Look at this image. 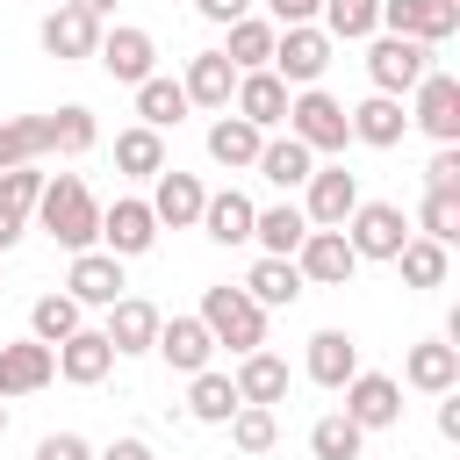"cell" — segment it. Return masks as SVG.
<instances>
[{"mask_svg":"<svg viewBox=\"0 0 460 460\" xmlns=\"http://www.w3.org/2000/svg\"><path fill=\"white\" fill-rule=\"evenodd\" d=\"M65 252H86V244H101V201L86 194V180H72V172H58V180H43V194H36V208H29Z\"/></svg>","mask_w":460,"mask_h":460,"instance_id":"6da1fadb","label":"cell"},{"mask_svg":"<svg viewBox=\"0 0 460 460\" xmlns=\"http://www.w3.org/2000/svg\"><path fill=\"white\" fill-rule=\"evenodd\" d=\"M201 323H208V338L230 345V352H259V345H266V309H259L244 288H208V295H201Z\"/></svg>","mask_w":460,"mask_h":460,"instance_id":"7a4b0ae2","label":"cell"},{"mask_svg":"<svg viewBox=\"0 0 460 460\" xmlns=\"http://www.w3.org/2000/svg\"><path fill=\"white\" fill-rule=\"evenodd\" d=\"M288 137H302L309 151H345L352 122H345V108L323 86H302V93H288Z\"/></svg>","mask_w":460,"mask_h":460,"instance_id":"3957f363","label":"cell"},{"mask_svg":"<svg viewBox=\"0 0 460 460\" xmlns=\"http://www.w3.org/2000/svg\"><path fill=\"white\" fill-rule=\"evenodd\" d=\"M323 65H331V36H323V29H309V22L273 29V65H266L273 79H288V86H316Z\"/></svg>","mask_w":460,"mask_h":460,"instance_id":"277c9868","label":"cell"},{"mask_svg":"<svg viewBox=\"0 0 460 460\" xmlns=\"http://www.w3.org/2000/svg\"><path fill=\"white\" fill-rule=\"evenodd\" d=\"M424 72H431V43H417V36H374V50H367L374 93H410Z\"/></svg>","mask_w":460,"mask_h":460,"instance_id":"5b68a950","label":"cell"},{"mask_svg":"<svg viewBox=\"0 0 460 460\" xmlns=\"http://www.w3.org/2000/svg\"><path fill=\"white\" fill-rule=\"evenodd\" d=\"M374 29L388 36H417V43H446L460 29V0H381Z\"/></svg>","mask_w":460,"mask_h":460,"instance_id":"8992f818","label":"cell"},{"mask_svg":"<svg viewBox=\"0 0 460 460\" xmlns=\"http://www.w3.org/2000/svg\"><path fill=\"white\" fill-rule=\"evenodd\" d=\"M402 237H410V223H402L395 201H359V208L345 216V244H352L359 259H395Z\"/></svg>","mask_w":460,"mask_h":460,"instance_id":"52a82bcc","label":"cell"},{"mask_svg":"<svg viewBox=\"0 0 460 460\" xmlns=\"http://www.w3.org/2000/svg\"><path fill=\"white\" fill-rule=\"evenodd\" d=\"M302 187H309V208H302L309 230H345V216L359 208V172H345V165H316Z\"/></svg>","mask_w":460,"mask_h":460,"instance_id":"ba28073f","label":"cell"},{"mask_svg":"<svg viewBox=\"0 0 460 460\" xmlns=\"http://www.w3.org/2000/svg\"><path fill=\"white\" fill-rule=\"evenodd\" d=\"M410 93H417V108H410V122H417L424 137H438V144H453V137H460V79H453V72H424V79H417Z\"/></svg>","mask_w":460,"mask_h":460,"instance_id":"9c48e42d","label":"cell"},{"mask_svg":"<svg viewBox=\"0 0 460 460\" xmlns=\"http://www.w3.org/2000/svg\"><path fill=\"white\" fill-rule=\"evenodd\" d=\"M295 266H302V280H316V288H345V280L359 273V252L345 244V230H309V237L295 244Z\"/></svg>","mask_w":460,"mask_h":460,"instance_id":"30bf717a","label":"cell"},{"mask_svg":"<svg viewBox=\"0 0 460 460\" xmlns=\"http://www.w3.org/2000/svg\"><path fill=\"white\" fill-rule=\"evenodd\" d=\"M122 288H129V280H122V259H115V252H93V244H86V252H72L65 295H72L79 309H108Z\"/></svg>","mask_w":460,"mask_h":460,"instance_id":"8fae6325","label":"cell"},{"mask_svg":"<svg viewBox=\"0 0 460 460\" xmlns=\"http://www.w3.org/2000/svg\"><path fill=\"white\" fill-rule=\"evenodd\" d=\"M101 72L108 79H122V86H137V79H151V65H158V43H151V29H101Z\"/></svg>","mask_w":460,"mask_h":460,"instance_id":"7c38bea8","label":"cell"},{"mask_svg":"<svg viewBox=\"0 0 460 460\" xmlns=\"http://www.w3.org/2000/svg\"><path fill=\"white\" fill-rule=\"evenodd\" d=\"M151 244H158V216H151V201H115V208H101V252L137 259V252H151Z\"/></svg>","mask_w":460,"mask_h":460,"instance_id":"4fadbf2b","label":"cell"},{"mask_svg":"<svg viewBox=\"0 0 460 460\" xmlns=\"http://www.w3.org/2000/svg\"><path fill=\"white\" fill-rule=\"evenodd\" d=\"M345 417H352L359 431H381V424L402 417V388H395L388 374H367V367H359V374L345 381Z\"/></svg>","mask_w":460,"mask_h":460,"instance_id":"5bb4252c","label":"cell"},{"mask_svg":"<svg viewBox=\"0 0 460 460\" xmlns=\"http://www.w3.org/2000/svg\"><path fill=\"white\" fill-rule=\"evenodd\" d=\"M50 374H58V345H43V338L0 345V395H36Z\"/></svg>","mask_w":460,"mask_h":460,"instance_id":"9a60e30c","label":"cell"},{"mask_svg":"<svg viewBox=\"0 0 460 460\" xmlns=\"http://www.w3.org/2000/svg\"><path fill=\"white\" fill-rule=\"evenodd\" d=\"M230 101H237V115H244L252 129H280V122H288V79H273L266 65H259V72H237V93H230Z\"/></svg>","mask_w":460,"mask_h":460,"instance_id":"2e32d148","label":"cell"},{"mask_svg":"<svg viewBox=\"0 0 460 460\" xmlns=\"http://www.w3.org/2000/svg\"><path fill=\"white\" fill-rule=\"evenodd\" d=\"M158 323H165V316H158L144 295H115V302H108V331H101V338H108V345H115V359H122V352H151Z\"/></svg>","mask_w":460,"mask_h":460,"instance_id":"e0dca14e","label":"cell"},{"mask_svg":"<svg viewBox=\"0 0 460 460\" xmlns=\"http://www.w3.org/2000/svg\"><path fill=\"white\" fill-rule=\"evenodd\" d=\"M151 352H165V367H172V374H201V367H208V352H216V338H208V323H201V316H172V323H158Z\"/></svg>","mask_w":460,"mask_h":460,"instance_id":"ac0fdd59","label":"cell"},{"mask_svg":"<svg viewBox=\"0 0 460 460\" xmlns=\"http://www.w3.org/2000/svg\"><path fill=\"white\" fill-rule=\"evenodd\" d=\"M345 122H352V137H359V144H374V151H395V144H402V129H410L402 93H367Z\"/></svg>","mask_w":460,"mask_h":460,"instance_id":"d6986e66","label":"cell"},{"mask_svg":"<svg viewBox=\"0 0 460 460\" xmlns=\"http://www.w3.org/2000/svg\"><path fill=\"white\" fill-rule=\"evenodd\" d=\"M402 381H410V388H424V395H446V388H460V345H446V338H424V345H410V359H402Z\"/></svg>","mask_w":460,"mask_h":460,"instance_id":"ffe728a7","label":"cell"},{"mask_svg":"<svg viewBox=\"0 0 460 460\" xmlns=\"http://www.w3.org/2000/svg\"><path fill=\"white\" fill-rule=\"evenodd\" d=\"M43 50H50L58 65L93 58V50H101V22H93V14H79V7H58V14H43Z\"/></svg>","mask_w":460,"mask_h":460,"instance_id":"44dd1931","label":"cell"},{"mask_svg":"<svg viewBox=\"0 0 460 460\" xmlns=\"http://www.w3.org/2000/svg\"><path fill=\"white\" fill-rule=\"evenodd\" d=\"M187 108H230V93H237V65L223 58V50H201V58H187Z\"/></svg>","mask_w":460,"mask_h":460,"instance_id":"7402d4cb","label":"cell"},{"mask_svg":"<svg viewBox=\"0 0 460 460\" xmlns=\"http://www.w3.org/2000/svg\"><path fill=\"white\" fill-rule=\"evenodd\" d=\"M108 367H115V345H108L101 331H86V323H79V331H72V338L58 345V374H65L72 388H93V381H101Z\"/></svg>","mask_w":460,"mask_h":460,"instance_id":"603a6c76","label":"cell"},{"mask_svg":"<svg viewBox=\"0 0 460 460\" xmlns=\"http://www.w3.org/2000/svg\"><path fill=\"white\" fill-rule=\"evenodd\" d=\"M201 201H208V187H201L194 172H158V187H151V216L172 223V230L201 223Z\"/></svg>","mask_w":460,"mask_h":460,"instance_id":"cb8c5ba5","label":"cell"},{"mask_svg":"<svg viewBox=\"0 0 460 460\" xmlns=\"http://www.w3.org/2000/svg\"><path fill=\"white\" fill-rule=\"evenodd\" d=\"M230 381H237V402H266V410H273V402L288 395V359H273L266 345H259V352H237V374H230Z\"/></svg>","mask_w":460,"mask_h":460,"instance_id":"d4e9b609","label":"cell"},{"mask_svg":"<svg viewBox=\"0 0 460 460\" xmlns=\"http://www.w3.org/2000/svg\"><path fill=\"white\" fill-rule=\"evenodd\" d=\"M352 374H359V345L345 331H316L309 338V381L316 388H345Z\"/></svg>","mask_w":460,"mask_h":460,"instance_id":"484cf974","label":"cell"},{"mask_svg":"<svg viewBox=\"0 0 460 460\" xmlns=\"http://www.w3.org/2000/svg\"><path fill=\"white\" fill-rule=\"evenodd\" d=\"M252 165H259V172H266V180H273V187H302V180H309V172H316V151H309V144H302V137H266V144H259V158H252Z\"/></svg>","mask_w":460,"mask_h":460,"instance_id":"4316f807","label":"cell"},{"mask_svg":"<svg viewBox=\"0 0 460 460\" xmlns=\"http://www.w3.org/2000/svg\"><path fill=\"white\" fill-rule=\"evenodd\" d=\"M302 288H309V280H302V266H295V259H259V266L244 273V295H252L259 309H288Z\"/></svg>","mask_w":460,"mask_h":460,"instance_id":"83f0119b","label":"cell"},{"mask_svg":"<svg viewBox=\"0 0 460 460\" xmlns=\"http://www.w3.org/2000/svg\"><path fill=\"white\" fill-rule=\"evenodd\" d=\"M115 165H122L129 180H158V172H165V129H151V122L122 129V137H115Z\"/></svg>","mask_w":460,"mask_h":460,"instance_id":"f1b7e54d","label":"cell"},{"mask_svg":"<svg viewBox=\"0 0 460 460\" xmlns=\"http://www.w3.org/2000/svg\"><path fill=\"white\" fill-rule=\"evenodd\" d=\"M252 216H259V208H252L237 187H223V194L201 201V230H208L216 244H244V237H252Z\"/></svg>","mask_w":460,"mask_h":460,"instance_id":"f546056e","label":"cell"},{"mask_svg":"<svg viewBox=\"0 0 460 460\" xmlns=\"http://www.w3.org/2000/svg\"><path fill=\"white\" fill-rule=\"evenodd\" d=\"M252 237L266 244V259H295V244L309 237V216H302L295 201H280V208H259V216H252Z\"/></svg>","mask_w":460,"mask_h":460,"instance_id":"4dcf8cb0","label":"cell"},{"mask_svg":"<svg viewBox=\"0 0 460 460\" xmlns=\"http://www.w3.org/2000/svg\"><path fill=\"white\" fill-rule=\"evenodd\" d=\"M259 144H266V129H252V122H244V115H230V108H223V122L208 129V158H216V165H230V172H237V165H252V158H259Z\"/></svg>","mask_w":460,"mask_h":460,"instance_id":"1f68e13d","label":"cell"},{"mask_svg":"<svg viewBox=\"0 0 460 460\" xmlns=\"http://www.w3.org/2000/svg\"><path fill=\"white\" fill-rule=\"evenodd\" d=\"M50 151V115H14V122H0V172L7 165H36Z\"/></svg>","mask_w":460,"mask_h":460,"instance_id":"d6a6232c","label":"cell"},{"mask_svg":"<svg viewBox=\"0 0 460 460\" xmlns=\"http://www.w3.org/2000/svg\"><path fill=\"white\" fill-rule=\"evenodd\" d=\"M395 266H402V280H410V288H446V273H453V252H446V244H431V237H402Z\"/></svg>","mask_w":460,"mask_h":460,"instance_id":"836d02e7","label":"cell"},{"mask_svg":"<svg viewBox=\"0 0 460 460\" xmlns=\"http://www.w3.org/2000/svg\"><path fill=\"white\" fill-rule=\"evenodd\" d=\"M137 115H144L151 129H172V122L187 115V86H180V79H158V72L137 79Z\"/></svg>","mask_w":460,"mask_h":460,"instance_id":"e575fe53","label":"cell"},{"mask_svg":"<svg viewBox=\"0 0 460 460\" xmlns=\"http://www.w3.org/2000/svg\"><path fill=\"white\" fill-rule=\"evenodd\" d=\"M230 410H237V381H230V374H216V367H201V374H194V388H187V417L223 424Z\"/></svg>","mask_w":460,"mask_h":460,"instance_id":"d590c367","label":"cell"},{"mask_svg":"<svg viewBox=\"0 0 460 460\" xmlns=\"http://www.w3.org/2000/svg\"><path fill=\"white\" fill-rule=\"evenodd\" d=\"M223 424H230V446H237V453H273V438H280V417H273L266 402H237Z\"/></svg>","mask_w":460,"mask_h":460,"instance_id":"8d00e7d4","label":"cell"},{"mask_svg":"<svg viewBox=\"0 0 460 460\" xmlns=\"http://www.w3.org/2000/svg\"><path fill=\"white\" fill-rule=\"evenodd\" d=\"M359 438H367V431H359L345 410H331V417L309 424V453H316V460H359Z\"/></svg>","mask_w":460,"mask_h":460,"instance_id":"74e56055","label":"cell"},{"mask_svg":"<svg viewBox=\"0 0 460 460\" xmlns=\"http://www.w3.org/2000/svg\"><path fill=\"white\" fill-rule=\"evenodd\" d=\"M237 72H259V65H273V22H230V50H223Z\"/></svg>","mask_w":460,"mask_h":460,"instance_id":"f35d334b","label":"cell"},{"mask_svg":"<svg viewBox=\"0 0 460 460\" xmlns=\"http://www.w3.org/2000/svg\"><path fill=\"white\" fill-rule=\"evenodd\" d=\"M79 331V302L72 295H43L36 309H29V338H43V345H65Z\"/></svg>","mask_w":460,"mask_h":460,"instance_id":"ab89813d","label":"cell"},{"mask_svg":"<svg viewBox=\"0 0 460 460\" xmlns=\"http://www.w3.org/2000/svg\"><path fill=\"white\" fill-rule=\"evenodd\" d=\"M93 137H101V129H93V108H79V101H72V108H58V115H50V151L79 158V151H93Z\"/></svg>","mask_w":460,"mask_h":460,"instance_id":"60d3db41","label":"cell"},{"mask_svg":"<svg viewBox=\"0 0 460 460\" xmlns=\"http://www.w3.org/2000/svg\"><path fill=\"white\" fill-rule=\"evenodd\" d=\"M374 14H381V0H323V36H345V43H359V36H374Z\"/></svg>","mask_w":460,"mask_h":460,"instance_id":"b9f144b4","label":"cell"},{"mask_svg":"<svg viewBox=\"0 0 460 460\" xmlns=\"http://www.w3.org/2000/svg\"><path fill=\"white\" fill-rule=\"evenodd\" d=\"M417 223H424V237H431V244H453V237H460V194H424Z\"/></svg>","mask_w":460,"mask_h":460,"instance_id":"7bdbcfd3","label":"cell"},{"mask_svg":"<svg viewBox=\"0 0 460 460\" xmlns=\"http://www.w3.org/2000/svg\"><path fill=\"white\" fill-rule=\"evenodd\" d=\"M36 194H43V172H36V165H7V172H0V201H7V208H22V216H29V208H36Z\"/></svg>","mask_w":460,"mask_h":460,"instance_id":"ee69618b","label":"cell"},{"mask_svg":"<svg viewBox=\"0 0 460 460\" xmlns=\"http://www.w3.org/2000/svg\"><path fill=\"white\" fill-rule=\"evenodd\" d=\"M424 194H460V151L438 144V158L424 165Z\"/></svg>","mask_w":460,"mask_h":460,"instance_id":"f6af8a7d","label":"cell"},{"mask_svg":"<svg viewBox=\"0 0 460 460\" xmlns=\"http://www.w3.org/2000/svg\"><path fill=\"white\" fill-rule=\"evenodd\" d=\"M36 460H93V446H86L79 431H50V438L36 446Z\"/></svg>","mask_w":460,"mask_h":460,"instance_id":"bcb514c9","label":"cell"},{"mask_svg":"<svg viewBox=\"0 0 460 460\" xmlns=\"http://www.w3.org/2000/svg\"><path fill=\"white\" fill-rule=\"evenodd\" d=\"M194 7H201V22H216V29H230V22L252 14V0H194Z\"/></svg>","mask_w":460,"mask_h":460,"instance_id":"7dc6e473","label":"cell"},{"mask_svg":"<svg viewBox=\"0 0 460 460\" xmlns=\"http://www.w3.org/2000/svg\"><path fill=\"white\" fill-rule=\"evenodd\" d=\"M266 7H273V29H295V22H309L323 0H266Z\"/></svg>","mask_w":460,"mask_h":460,"instance_id":"c3c4849f","label":"cell"},{"mask_svg":"<svg viewBox=\"0 0 460 460\" xmlns=\"http://www.w3.org/2000/svg\"><path fill=\"white\" fill-rule=\"evenodd\" d=\"M93 460H151V446H144V438H115V446H101Z\"/></svg>","mask_w":460,"mask_h":460,"instance_id":"681fc988","label":"cell"},{"mask_svg":"<svg viewBox=\"0 0 460 460\" xmlns=\"http://www.w3.org/2000/svg\"><path fill=\"white\" fill-rule=\"evenodd\" d=\"M438 431H446V438H460V395H453V388L438 395Z\"/></svg>","mask_w":460,"mask_h":460,"instance_id":"f907efd6","label":"cell"},{"mask_svg":"<svg viewBox=\"0 0 460 460\" xmlns=\"http://www.w3.org/2000/svg\"><path fill=\"white\" fill-rule=\"evenodd\" d=\"M22 230H29V216H22V208H7V201H0V252H7V244H14V237H22Z\"/></svg>","mask_w":460,"mask_h":460,"instance_id":"816d5d0a","label":"cell"},{"mask_svg":"<svg viewBox=\"0 0 460 460\" xmlns=\"http://www.w3.org/2000/svg\"><path fill=\"white\" fill-rule=\"evenodd\" d=\"M65 7H79V14H93V22H108V14H115V0H65Z\"/></svg>","mask_w":460,"mask_h":460,"instance_id":"f5cc1de1","label":"cell"},{"mask_svg":"<svg viewBox=\"0 0 460 460\" xmlns=\"http://www.w3.org/2000/svg\"><path fill=\"white\" fill-rule=\"evenodd\" d=\"M0 431H7V402H0Z\"/></svg>","mask_w":460,"mask_h":460,"instance_id":"db71d44e","label":"cell"}]
</instances>
